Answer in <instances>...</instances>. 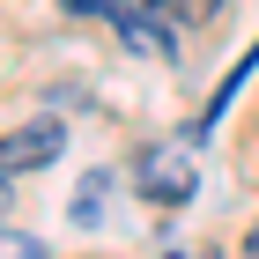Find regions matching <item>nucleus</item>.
Here are the masks:
<instances>
[{
  "instance_id": "1",
  "label": "nucleus",
  "mask_w": 259,
  "mask_h": 259,
  "mask_svg": "<svg viewBox=\"0 0 259 259\" xmlns=\"http://www.w3.org/2000/svg\"><path fill=\"white\" fill-rule=\"evenodd\" d=\"M104 15L119 22V37L134 45L141 60H178V37H170V22L156 15V0H104Z\"/></svg>"
},
{
  "instance_id": "2",
  "label": "nucleus",
  "mask_w": 259,
  "mask_h": 259,
  "mask_svg": "<svg viewBox=\"0 0 259 259\" xmlns=\"http://www.w3.org/2000/svg\"><path fill=\"white\" fill-rule=\"evenodd\" d=\"M60 148H67V126H60V119H30V126H15V134H0V178L45 170Z\"/></svg>"
},
{
  "instance_id": "8",
  "label": "nucleus",
  "mask_w": 259,
  "mask_h": 259,
  "mask_svg": "<svg viewBox=\"0 0 259 259\" xmlns=\"http://www.w3.org/2000/svg\"><path fill=\"white\" fill-rule=\"evenodd\" d=\"M244 259H259V230H252V237H244Z\"/></svg>"
},
{
  "instance_id": "3",
  "label": "nucleus",
  "mask_w": 259,
  "mask_h": 259,
  "mask_svg": "<svg viewBox=\"0 0 259 259\" xmlns=\"http://www.w3.org/2000/svg\"><path fill=\"white\" fill-rule=\"evenodd\" d=\"M193 185H200V170H193V156H185V148H148V156H141V193H148V200L185 207V200H193Z\"/></svg>"
},
{
  "instance_id": "7",
  "label": "nucleus",
  "mask_w": 259,
  "mask_h": 259,
  "mask_svg": "<svg viewBox=\"0 0 259 259\" xmlns=\"http://www.w3.org/2000/svg\"><path fill=\"white\" fill-rule=\"evenodd\" d=\"M8 200H15V178H0V215H8Z\"/></svg>"
},
{
  "instance_id": "4",
  "label": "nucleus",
  "mask_w": 259,
  "mask_h": 259,
  "mask_svg": "<svg viewBox=\"0 0 259 259\" xmlns=\"http://www.w3.org/2000/svg\"><path fill=\"white\" fill-rule=\"evenodd\" d=\"M104 200H111V178H104V170H89V178H81V193H74V222H97Z\"/></svg>"
},
{
  "instance_id": "6",
  "label": "nucleus",
  "mask_w": 259,
  "mask_h": 259,
  "mask_svg": "<svg viewBox=\"0 0 259 259\" xmlns=\"http://www.w3.org/2000/svg\"><path fill=\"white\" fill-rule=\"evenodd\" d=\"M170 15H185V22H215L222 15V0H163Z\"/></svg>"
},
{
  "instance_id": "5",
  "label": "nucleus",
  "mask_w": 259,
  "mask_h": 259,
  "mask_svg": "<svg viewBox=\"0 0 259 259\" xmlns=\"http://www.w3.org/2000/svg\"><path fill=\"white\" fill-rule=\"evenodd\" d=\"M0 259H45L37 230H8V222H0Z\"/></svg>"
},
{
  "instance_id": "9",
  "label": "nucleus",
  "mask_w": 259,
  "mask_h": 259,
  "mask_svg": "<svg viewBox=\"0 0 259 259\" xmlns=\"http://www.w3.org/2000/svg\"><path fill=\"white\" fill-rule=\"evenodd\" d=\"M207 259H222V252H207Z\"/></svg>"
}]
</instances>
